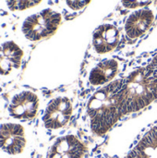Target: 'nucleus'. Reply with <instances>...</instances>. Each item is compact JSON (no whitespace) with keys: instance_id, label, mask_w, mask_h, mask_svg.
<instances>
[{"instance_id":"obj_1","label":"nucleus","mask_w":157,"mask_h":158,"mask_svg":"<svg viewBox=\"0 0 157 158\" xmlns=\"http://www.w3.org/2000/svg\"><path fill=\"white\" fill-rule=\"evenodd\" d=\"M28 130L21 121L0 118V152L9 158H23L28 149Z\"/></svg>"},{"instance_id":"obj_2","label":"nucleus","mask_w":157,"mask_h":158,"mask_svg":"<svg viewBox=\"0 0 157 158\" xmlns=\"http://www.w3.org/2000/svg\"><path fill=\"white\" fill-rule=\"evenodd\" d=\"M61 21V13L52 9H45L24 19L20 27V32L26 40L30 42H38L55 33Z\"/></svg>"},{"instance_id":"obj_3","label":"nucleus","mask_w":157,"mask_h":158,"mask_svg":"<svg viewBox=\"0 0 157 158\" xmlns=\"http://www.w3.org/2000/svg\"><path fill=\"white\" fill-rule=\"evenodd\" d=\"M40 108V96L31 89L18 88L13 90L9 96L7 114L15 120H32Z\"/></svg>"},{"instance_id":"obj_4","label":"nucleus","mask_w":157,"mask_h":158,"mask_svg":"<svg viewBox=\"0 0 157 158\" xmlns=\"http://www.w3.org/2000/svg\"><path fill=\"white\" fill-rule=\"evenodd\" d=\"M24 59L22 48L13 41L0 44V83H8L20 73Z\"/></svg>"},{"instance_id":"obj_5","label":"nucleus","mask_w":157,"mask_h":158,"mask_svg":"<svg viewBox=\"0 0 157 158\" xmlns=\"http://www.w3.org/2000/svg\"><path fill=\"white\" fill-rule=\"evenodd\" d=\"M71 106L67 98H55L48 103L43 116L44 126L47 130H56L69 119Z\"/></svg>"},{"instance_id":"obj_6","label":"nucleus","mask_w":157,"mask_h":158,"mask_svg":"<svg viewBox=\"0 0 157 158\" xmlns=\"http://www.w3.org/2000/svg\"><path fill=\"white\" fill-rule=\"evenodd\" d=\"M154 19V14L152 9H140L132 12L128 17L125 23L126 36L134 40L141 36L150 28Z\"/></svg>"},{"instance_id":"obj_7","label":"nucleus","mask_w":157,"mask_h":158,"mask_svg":"<svg viewBox=\"0 0 157 158\" xmlns=\"http://www.w3.org/2000/svg\"><path fill=\"white\" fill-rule=\"evenodd\" d=\"M119 42V32L114 25L103 24L96 29L92 36V46L99 54H105L115 49Z\"/></svg>"},{"instance_id":"obj_8","label":"nucleus","mask_w":157,"mask_h":158,"mask_svg":"<svg viewBox=\"0 0 157 158\" xmlns=\"http://www.w3.org/2000/svg\"><path fill=\"white\" fill-rule=\"evenodd\" d=\"M43 0H5L6 7L10 11H23L38 6Z\"/></svg>"},{"instance_id":"obj_9","label":"nucleus","mask_w":157,"mask_h":158,"mask_svg":"<svg viewBox=\"0 0 157 158\" xmlns=\"http://www.w3.org/2000/svg\"><path fill=\"white\" fill-rule=\"evenodd\" d=\"M151 0H121V5L124 9H133L138 8H143L149 4Z\"/></svg>"},{"instance_id":"obj_10","label":"nucleus","mask_w":157,"mask_h":158,"mask_svg":"<svg viewBox=\"0 0 157 158\" xmlns=\"http://www.w3.org/2000/svg\"><path fill=\"white\" fill-rule=\"evenodd\" d=\"M91 0H66V6L71 11H78L85 8Z\"/></svg>"},{"instance_id":"obj_11","label":"nucleus","mask_w":157,"mask_h":158,"mask_svg":"<svg viewBox=\"0 0 157 158\" xmlns=\"http://www.w3.org/2000/svg\"><path fill=\"white\" fill-rule=\"evenodd\" d=\"M0 158H9V157H8L6 154H4L3 153H1V152H0Z\"/></svg>"},{"instance_id":"obj_12","label":"nucleus","mask_w":157,"mask_h":158,"mask_svg":"<svg viewBox=\"0 0 157 158\" xmlns=\"http://www.w3.org/2000/svg\"><path fill=\"white\" fill-rule=\"evenodd\" d=\"M125 158H127V157H125Z\"/></svg>"}]
</instances>
